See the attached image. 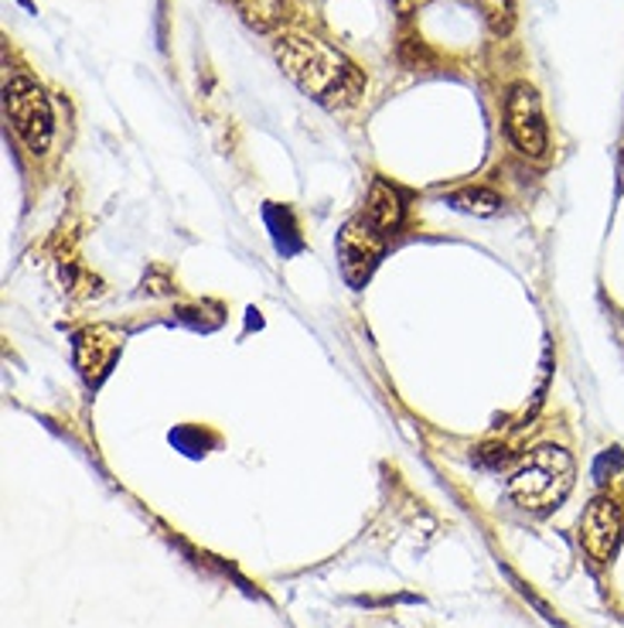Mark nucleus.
I'll return each mask as SVG.
<instances>
[{"instance_id":"f257e3e1","label":"nucleus","mask_w":624,"mask_h":628,"mask_svg":"<svg viewBox=\"0 0 624 628\" xmlns=\"http://www.w3.org/2000/svg\"><path fill=\"white\" fill-rule=\"evenodd\" d=\"M274 56L280 69L307 92L315 96L325 107H351L361 96V79L358 66L341 56L338 48L325 44L321 38H307V34H284L274 44Z\"/></svg>"},{"instance_id":"f03ea898","label":"nucleus","mask_w":624,"mask_h":628,"mask_svg":"<svg viewBox=\"0 0 624 628\" xmlns=\"http://www.w3.org/2000/svg\"><path fill=\"white\" fill-rule=\"evenodd\" d=\"M574 475H577L574 455L559 445H539L515 468L508 481V496L515 506H523L529 512H549L574 489Z\"/></svg>"},{"instance_id":"7ed1b4c3","label":"nucleus","mask_w":624,"mask_h":628,"mask_svg":"<svg viewBox=\"0 0 624 628\" xmlns=\"http://www.w3.org/2000/svg\"><path fill=\"white\" fill-rule=\"evenodd\" d=\"M4 113L8 123L14 127V133L28 143L34 154H44L51 133H56V123H51V107L48 96L41 92V86L31 76H14L4 86Z\"/></svg>"},{"instance_id":"20e7f679","label":"nucleus","mask_w":624,"mask_h":628,"mask_svg":"<svg viewBox=\"0 0 624 628\" xmlns=\"http://www.w3.org/2000/svg\"><path fill=\"white\" fill-rule=\"evenodd\" d=\"M505 130L512 137V143L526 158H546L549 151V130H546V117L539 107V96L529 82H515L508 89L505 100Z\"/></svg>"},{"instance_id":"39448f33","label":"nucleus","mask_w":624,"mask_h":628,"mask_svg":"<svg viewBox=\"0 0 624 628\" xmlns=\"http://www.w3.org/2000/svg\"><path fill=\"white\" fill-rule=\"evenodd\" d=\"M383 250H386V232L376 229L366 216L351 219L338 236V260H341L345 280L355 287L366 283L373 267L379 263Z\"/></svg>"},{"instance_id":"423d86ee","label":"nucleus","mask_w":624,"mask_h":628,"mask_svg":"<svg viewBox=\"0 0 624 628\" xmlns=\"http://www.w3.org/2000/svg\"><path fill=\"white\" fill-rule=\"evenodd\" d=\"M624 534V512L611 496H597L581 519V547L597 564L611 560Z\"/></svg>"},{"instance_id":"0eeeda50","label":"nucleus","mask_w":624,"mask_h":628,"mask_svg":"<svg viewBox=\"0 0 624 628\" xmlns=\"http://www.w3.org/2000/svg\"><path fill=\"white\" fill-rule=\"evenodd\" d=\"M123 349V331L113 325H89L76 335V369L89 386L107 376Z\"/></svg>"},{"instance_id":"6e6552de","label":"nucleus","mask_w":624,"mask_h":628,"mask_svg":"<svg viewBox=\"0 0 624 628\" xmlns=\"http://www.w3.org/2000/svg\"><path fill=\"white\" fill-rule=\"evenodd\" d=\"M366 216L376 229H383L386 236L399 229L403 222V199H399V191L386 181H373L369 188V199H366Z\"/></svg>"},{"instance_id":"1a4fd4ad","label":"nucleus","mask_w":624,"mask_h":628,"mask_svg":"<svg viewBox=\"0 0 624 628\" xmlns=\"http://www.w3.org/2000/svg\"><path fill=\"white\" fill-rule=\"evenodd\" d=\"M239 14L256 31H274L287 18V0H239Z\"/></svg>"},{"instance_id":"9d476101","label":"nucleus","mask_w":624,"mask_h":628,"mask_svg":"<svg viewBox=\"0 0 624 628\" xmlns=\"http://www.w3.org/2000/svg\"><path fill=\"white\" fill-rule=\"evenodd\" d=\"M450 206L467 216H495L502 209V199L488 188H464V191H454Z\"/></svg>"},{"instance_id":"9b49d317","label":"nucleus","mask_w":624,"mask_h":628,"mask_svg":"<svg viewBox=\"0 0 624 628\" xmlns=\"http://www.w3.org/2000/svg\"><path fill=\"white\" fill-rule=\"evenodd\" d=\"M478 4L495 34H508L515 28V0H478Z\"/></svg>"},{"instance_id":"f8f14e48","label":"nucleus","mask_w":624,"mask_h":628,"mask_svg":"<svg viewBox=\"0 0 624 628\" xmlns=\"http://www.w3.org/2000/svg\"><path fill=\"white\" fill-rule=\"evenodd\" d=\"M393 4H396L399 11H416V8H424V4H430V0H393Z\"/></svg>"}]
</instances>
